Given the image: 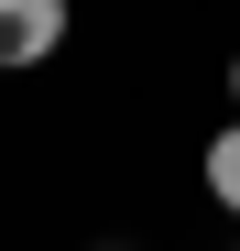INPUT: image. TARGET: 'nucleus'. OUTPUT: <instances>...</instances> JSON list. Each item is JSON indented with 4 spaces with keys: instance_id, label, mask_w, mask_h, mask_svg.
<instances>
[{
    "instance_id": "f257e3e1",
    "label": "nucleus",
    "mask_w": 240,
    "mask_h": 251,
    "mask_svg": "<svg viewBox=\"0 0 240 251\" xmlns=\"http://www.w3.org/2000/svg\"><path fill=\"white\" fill-rule=\"evenodd\" d=\"M55 44H66V0H0V76L55 66Z\"/></svg>"
},
{
    "instance_id": "f03ea898",
    "label": "nucleus",
    "mask_w": 240,
    "mask_h": 251,
    "mask_svg": "<svg viewBox=\"0 0 240 251\" xmlns=\"http://www.w3.org/2000/svg\"><path fill=\"white\" fill-rule=\"evenodd\" d=\"M208 197H218L229 219H240V120H229L218 142H208Z\"/></svg>"
},
{
    "instance_id": "7ed1b4c3",
    "label": "nucleus",
    "mask_w": 240,
    "mask_h": 251,
    "mask_svg": "<svg viewBox=\"0 0 240 251\" xmlns=\"http://www.w3.org/2000/svg\"><path fill=\"white\" fill-rule=\"evenodd\" d=\"M229 99H240V55H229Z\"/></svg>"
},
{
    "instance_id": "20e7f679",
    "label": "nucleus",
    "mask_w": 240,
    "mask_h": 251,
    "mask_svg": "<svg viewBox=\"0 0 240 251\" xmlns=\"http://www.w3.org/2000/svg\"><path fill=\"white\" fill-rule=\"evenodd\" d=\"M229 251H240V240H229Z\"/></svg>"
}]
</instances>
